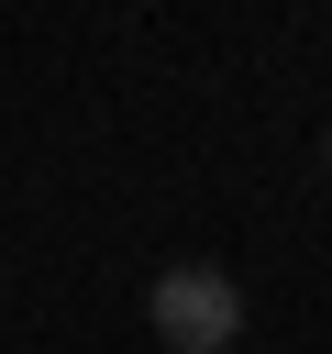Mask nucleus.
<instances>
[{
	"label": "nucleus",
	"mask_w": 332,
	"mask_h": 354,
	"mask_svg": "<svg viewBox=\"0 0 332 354\" xmlns=\"http://www.w3.org/2000/svg\"><path fill=\"white\" fill-rule=\"evenodd\" d=\"M144 310H155V343H166V354H221V343L243 332V288H232L221 266H166V277L144 288Z\"/></svg>",
	"instance_id": "obj_1"
},
{
	"label": "nucleus",
	"mask_w": 332,
	"mask_h": 354,
	"mask_svg": "<svg viewBox=\"0 0 332 354\" xmlns=\"http://www.w3.org/2000/svg\"><path fill=\"white\" fill-rule=\"evenodd\" d=\"M321 166H332V133H321Z\"/></svg>",
	"instance_id": "obj_2"
}]
</instances>
